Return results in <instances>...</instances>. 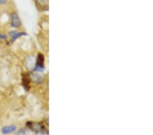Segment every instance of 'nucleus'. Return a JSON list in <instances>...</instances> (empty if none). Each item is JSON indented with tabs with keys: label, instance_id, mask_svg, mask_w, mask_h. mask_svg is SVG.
Wrapping results in <instances>:
<instances>
[{
	"label": "nucleus",
	"instance_id": "1",
	"mask_svg": "<svg viewBox=\"0 0 153 135\" xmlns=\"http://www.w3.org/2000/svg\"><path fill=\"white\" fill-rule=\"evenodd\" d=\"M44 58L42 54L39 53L38 55V58H37V61L36 63L35 66V70L36 71H42L44 70Z\"/></svg>",
	"mask_w": 153,
	"mask_h": 135
},
{
	"label": "nucleus",
	"instance_id": "2",
	"mask_svg": "<svg viewBox=\"0 0 153 135\" xmlns=\"http://www.w3.org/2000/svg\"><path fill=\"white\" fill-rule=\"evenodd\" d=\"M11 25L14 28H18L21 25V21L16 12L11 14Z\"/></svg>",
	"mask_w": 153,
	"mask_h": 135
},
{
	"label": "nucleus",
	"instance_id": "3",
	"mask_svg": "<svg viewBox=\"0 0 153 135\" xmlns=\"http://www.w3.org/2000/svg\"><path fill=\"white\" fill-rule=\"evenodd\" d=\"M16 130V126H14V125H11V126H6L2 128L1 132L4 134H8L15 132Z\"/></svg>",
	"mask_w": 153,
	"mask_h": 135
},
{
	"label": "nucleus",
	"instance_id": "4",
	"mask_svg": "<svg viewBox=\"0 0 153 135\" xmlns=\"http://www.w3.org/2000/svg\"><path fill=\"white\" fill-rule=\"evenodd\" d=\"M10 35L12 37V41H14V40H15L16 39L19 38V37H21L22 36L27 35V34L24 33V32L16 33V31H12V32L10 33Z\"/></svg>",
	"mask_w": 153,
	"mask_h": 135
},
{
	"label": "nucleus",
	"instance_id": "5",
	"mask_svg": "<svg viewBox=\"0 0 153 135\" xmlns=\"http://www.w3.org/2000/svg\"><path fill=\"white\" fill-rule=\"evenodd\" d=\"M34 64H35V60L33 57H28L26 61V66L27 68H33Z\"/></svg>",
	"mask_w": 153,
	"mask_h": 135
},
{
	"label": "nucleus",
	"instance_id": "6",
	"mask_svg": "<svg viewBox=\"0 0 153 135\" xmlns=\"http://www.w3.org/2000/svg\"><path fill=\"white\" fill-rule=\"evenodd\" d=\"M31 78L33 82L39 83L41 81L42 77L39 75H37V74H32V75H31Z\"/></svg>",
	"mask_w": 153,
	"mask_h": 135
},
{
	"label": "nucleus",
	"instance_id": "7",
	"mask_svg": "<svg viewBox=\"0 0 153 135\" xmlns=\"http://www.w3.org/2000/svg\"><path fill=\"white\" fill-rule=\"evenodd\" d=\"M16 135H26L25 130V129L19 130V131H18V132H17Z\"/></svg>",
	"mask_w": 153,
	"mask_h": 135
},
{
	"label": "nucleus",
	"instance_id": "8",
	"mask_svg": "<svg viewBox=\"0 0 153 135\" xmlns=\"http://www.w3.org/2000/svg\"><path fill=\"white\" fill-rule=\"evenodd\" d=\"M7 2V0H0V5H4Z\"/></svg>",
	"mask_w": 153,
	"mask_h": 135
},
{
	"label": "nucleus",
	"instance_id": "9",
	"mask_svg": "<svg viewBox=\"0 0 153 135\" xmlns=\"http://www.w3.org/2000/svg\"><path fill=\"white\" fill-rule=\"evenodd\" d=\"M6 36L5 35H3V34H0V39H6Z\"/></svg>",
	"mask_w": 153,
	"mask_h": 135
}]
</instances>
